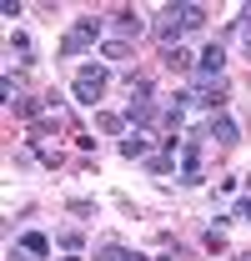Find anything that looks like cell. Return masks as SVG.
Segmentation results:
<instances>
[{"label": "cell", "instance_id": "obj_1", "mask_svg": "<svg viewBox=\"0 0 251 261\" xmlns=\"http://www.w3.org/2000/svg\"><path fill=\"white\" fill-rule=\"evenodd\" d=\"M106 81H111V75H106L101 65H81L76 81H70V96L81 100V106H95V100L106 96Z\"/></svg>", "mask_w": 251, "mask_h": 261}, {"label": "cell", "instance_id": "obj_2", "mask_svg": "<svg viewBox=\"0 0 251 261\" xmlns=\"http://www.w3.org/2000/svg\"><path fill=\"white\" fill-rule=\"evenodd\" d=\"M95 35H101V20H76L61 40V56H81L86 45H95Z\"/></svg>", "mask_w": 251, "mask_h": 261}, {"label": "cell", "instance_id": "obj_3", "mask_svg": "<svg viewBox=\"0 0 251 261\" xmlns=\"http://www.w3.org/2000/svg\"><path fill=\"white\" fill-rule=\"evenodd\" d=\"M181 186H201V146L196 141L181 146Z\"/></svg>", "mask_w": 251, "mask_h": 261}, {"label": "cell", "instance_id": "obj_4", "mask_svg": "<svg viewBox=\"0 0 251 261\" xmlns=\"http://www.w3.org/2000/svg\"><path fill=\"white\" fill-rule=\"evenodd\" d=\"M221 65H226V50H221V45H206V50H201V61H196V70L211 81V75H221Z\"/></svg>", "mask_w": 251, "mask_h": 261}, {"label": "cell", "instance_id": "obj_5", "mask_svg": "<svg viewBox=\"0 0 251 261\" xmlns=\"http://www.w3.org/2000/svg\"><path fill=\"white\" fill-rule=\"evenodd\" d=\"M181 31H186V25L176 20V5H171V10L161 15V25H156V35H161V40H166V50H171V40H176V35H181Z\"/></svg>", "mask_w": 251, "mask_h": 261}, {"label": "cell", "instance_id": "obj_6", "mask_svg": "<svg viewBox=\"0 0 251 261\" xmlns=\"http://www.w3.org/2000/svg\"><path fill=\"white\" fill-rule=\"evenodd\" d=\"M211 136H216L221 146H231L241 130H236V121H231V116H221V111H216V121H211Z\"/></svg>", "mask_w": 251, "mask_h": 261}, {"label": "cell", "instance_id": "obj_7", "mask_svg": "<svg viewBox=\"0 0 251 261\" xmlns=\"http://www.w3.org/2000/svg\"><path fill=\"white\" fill-rule=\"evenodd\" d=\"M146 151H151V141H146L141 130H131V136L121 141V156H126V161H136V156H146Z\"/></svg>", "mask_w": 251, "mask_h": 261}, {"label": "cell", "instance_id": "obj_8", "mask_svg": "<svg viewBox=\"0 0 251 261\" xmlns=\"http://www.w3.org/2000/svg\"><path fill=\"white\" fill-rule=\"evenodd\" d=\"M176 20H181L186 31H201V25H206V10H201V5H176Z\"/></svg>", "mask_w": 251, "mask_h": 261}, {"label": "cell", "instance_id": "obj_9", "mask_svg": "<svg viewBox=\"0 0 251 261\" xmlns=\"http://www.w3.org/2000/svg\"><path fill=\"white\" fill-rule=\"evenodd\" d=\"M126 121L146 126V121H156V106H146V100H131V106H126Z\"/></svg>", "mask_w": 251, "mask_h": 261}, {"label": "cell", "instance_id": "obj_10", "mask_svg": "<svg viewBox=\"0 0 251 261\" xmlns=\"http://www.w3.org/2000/svg\"><path fill=\"white\" fill-rule=\"evenodd\" d=\"M20 246H26L31 256H45V251H51V241H45L40 231H26V236H20Z\"/></svg>", "mask_w": 251, "mask_h": 261}, {"label": "cell", "instance_id": "obj_11", "mask_svg": "<svg viewBox=\"0 0 251 261\" xmlns=\"http://www.w3.org/2000/svg\"><path fill=\"white\" fill-rule=\"evenodd\" d=\"M166 70H181V75L191 70V56L181 50V45H171V50H166Z\"/></svg>", "mask_w": 251, "mask_h": 261}, {"label": "cell", "instance_id": "obj_12", "mask_svg": "<svg viewBox=\"0 0 251 261\" xmlns=\"http://www.w3.org/2000/svg\"><path fill=\"white\" fill-rule=\"evenodd\" d=\"M116 31H121V35H141L146 25H141V15H131V10H121V15H116Z\"/></svg>", "mask_w": 251, "mask_h": 261}, {"label": "cell", "instance_id": "obj_13", "mask_svg": "<svg viewBox=\"0 0 251 261\" xmlns=\"http://www.w3.org/2000/svg\"><path fill=\"white\" fill-rule=\"evenodd\" d=\"M101 261H141V256H136V251H126V246H106Z\"/></svg>", "mask_w": 251, "mask_h": 261}, {"label": "cell", "instance_id": "obj_14", "mask_svg": "<svg viewBox=\"0 0 251 261\" xmlns=\"http://www.w3.org/2000/svg\"><path fill=\"white\" fill-rule=\"evenodd\" d=\"M95 126H101V130H121V126H126V116H111V111H101V116H95Z\"/></svg>", "mask_w": 251, "mask_h": 261}, {"label": "cell", "instance_id": "obj_15", "mask_svg": "<svg viewBox=\"0 0 251 261\" xmlns=\"http://www.w3.org/2000/svg\"><path fill=\"white\" fill-rule=\"evenodd\" d=\"M10 56H20V61H31V40H26V35H10Z\"/></svg>", "mask_w": 251, "mask_h": 261}, {"label": "cell", "instance_id": "obj_16", "mask_svg": "<svg viewBox=\"0 0 251 261\" xmlns=\"http://www.w3.org/2000/svg\"><path fill=\"white\" fill-rule=\"evenodd\" d=\"M106 56H111V61H126V56H131V45H126V40H106Z\"/></svg>", "mask_w": 251, "mask_h": 261}, {"label": "cell", "instance_id": "obj_17", "mask_svg": "<svg viewBox=\"0 0 251 261\" xmlns=\"http://www.w3.org/2000/svg\"><path fill=\"white\" fill-rule=\"evenodd\" d=\"M151 171H156V176H166V171H176V161H171V156H151Z\"/></svg>", "mask_w": 251, "mask_h": 261}, {"label": "cell", "instance_id": "obj_18", "mask_svg": "<svg viewBox=\"0 0 251 261\" xmlns=\"http://www.w3.org/2000/svg\"><path fill=\"white\" fill-rule=\"evenodd\" d=\"M236 216H246V221H251V196L241 201V206H236Z\"/></svg>", "mask_w": 251, "mask_h": 261}, {"label": "cell", "instance_id": "obj_19", "mask_svg": "<svg viewBox=\"0 0 251 261\" xmlns=\"http://www.w3.org/2000/svg\"><path fill=\"white\" fill-rule=\"evenodd\" d=\"M231 261H251V251H236V256H231Z\"/></svg>", "mask_w": 251, "mask_h": 261}, {"label": "cell", "instance_id": "obj_20", "mask_svg": "<svg viewBox=\"0 0 251 261\" xmlns=\"http://www.w3.org/2000/svg\"><path fill=\"white\" fill-rule=\"evenodd\" d=\"M246 56H251V40H246Z\"/></svg>", "mask_w": 251, "mask_h": 261}]
</instances>
